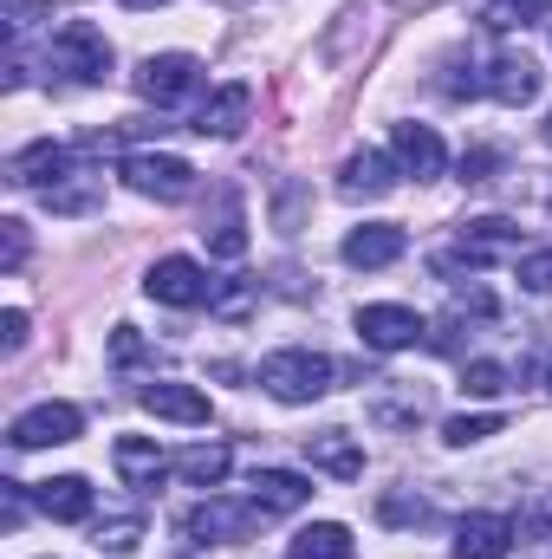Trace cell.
<instances>
[{"instance_id":"1","label":"cell","mask_w":552,"mask_h":559,"mask_svg":"<svg viewBox=\"0 0 552 559\" xmlns=\"http://www.w3.org/2000/svg\"><path fill=\"white\" fill-rule=\"evenodd\" d=\"M261 391L279 397V404H319L325 391H332V378H338V365L325 358V352H312V345H286V352H267L261 358Z\"/></svg>"},{"instance_id":"2","label":"cell","mask_w":552,"mask_h":559,"mask_svg":"<svg viewBox=\"0 0 552 559\" xmlns=\"http://www.w3.org/2000/svg\"><path fill=\"white\" fill-rule=\"evenodd\" d=\"M46 66L65 72V79H79V85H98V79L111 72V39H105L92 20H65V26L52 33V46H46Z\"/></svg>"},{"instance_id":"3","label":"cell","mask_w":552,"mask_h":559,"mask_svg":"<svg viewBox=\"0 0 552 559\" xmlns=\"http://www.w3.org/2000/svg\"><path fill=\"white\" fill-rule=\"evenodd\" d=\"M124 182L137 195H156V202H189L195 195V169L169 150H131L124 156Z\"/></svg>"},{"instance_id":"4","label":"cell","mask_w":552,"mask_h":559,"mask_svg":"<svg viewBox=\"0 0 552 559\" xmlns=\"http://www.w3.org/2000/svg\"><path fill=\"white\" fill-rule=\"evenodd\" d=\"M143 293H149L156 306L189 312V306H208V299H215V280L202 274V261H189V254H163V261L143 274Z\"/></svg>"},{"instance_id":"5","label":"cell","mask_w":552,"mask_h":559,"mask_svg":"<svg viewBox=\"0 0 552 559\" xmlns=\"http://www.w3.org/2000/svg\"><path fill=\"white\" fill-rule=\"evenodd\" d=\"M131 85H137V98H149V105H182V98L202 92V59H189V52H149Z\"/></svg>"},{"instance_id":"6","label":"cell","mask_w":552,"mask_h":559,"mask_svg":"<svg viewBox=\"0 0 552 559\" xmlns=\"http://www.w3.org/2000/svg\"><path fill=\"white\" fill-rule=\"evenodd\" d=\"M267 514L254 508V501H221V495H208L202 508H189L182 514V534L195 540V547H221V540H241V534H254Z\"/></svg>"},{"instance_id":"7","label":"cell","mask_w":552,"mask_h":559,"mask_svg":"<svg viewBox=\"0 0 552 559\" xmlns=\"http://www.w3.org/2000/svg\"><path fill=\"white\" fill-rule=\"evenodd\" d=\"M79 429H85L79 404H33L7 423V442L13 449H59V442H79Z\"/></svg>"},{"instance_id":"8","label":"cell","mask_w":552,"mask_h":559,"mask_svg":"<svg viewBox=\"0 0 552 559\" xmlns=\"http://www.w3.org/2000/svg\"><path fill=\"white\" fill-rule=\"evenodd\" d=\"M540 66L527 52H494L481 59V98H501V105H533L540 98Z\"/></svg>"},{"instance_id":"9","label":"cell","mask_w":552,"mask_h":559,"mask_svg":"<svg viewBox=\"0 0 552 559\" xmlns=\"http://www.w3.org/2000/svg\"><path fill=\"white\" fill-rule=\"evenodd\" d=\"M351 325H358V338H364L371 352H404V345H416V338L429 332L416 306H391V299H384V306H358Z\"/></svg>"},{"instance_id":"10","label":"cell","mask_w":552,"mask_h":559,"mask_svg":"<svg viewBox=\"0 0 552 559\" xmlns=\"http://www.w3.org/2000/svg\"><path fill=\"white\" fill-rule=\"evenodd\" d=\"M72 176V150L65 143H52V138H39V143H26V150H13L7 156V182L13 189H52V182H65Z\"/></svg>"},{"instance_id":"11","label":"cell","mask_w":552,"mask_h":559,"mask_svg":"<svg viewBox=\"0 0 552 559\" xmlns=\"http://www.w3.org/2000/svg\"><path fill=\"white\" fill-rule=\"evenodd\" d=\"M397 156H384V150H351L345 156V169H338V195L345 202H377V195H391L397 189Z\"/></svg>"},{"instance_id":"12","label":"cell","mask_w":552,"mask_h":559,"mask_svg":"<svg viewBox=\"0 0 552 559\" xmlns=\"http://www.w3.org/2000/svg\"><path fill=\"white\" fill-rule=\"evenodd\" d=\"M137 404L149 411V417H163V423H189V429L215 417V404H208V397H202L195 384H176V378H156V384H143Z\"/></svg>"},{"instance_id":"13","label":"cell","mask_w":552,"mask_h":559,"mask_svg":"<svg viewBox=\"0 0 552 559\" xmlns=\"http://www.w3.org/2000/svg\"><path fill=\"white\" fill-rule=\"evenodd\" d=\"M111 462H118L124 488H137V495H156V481L176 468V455H163L149 436H118V442H111Z\"/></svg>"},{"instance_id":"14","label":"cell","mask_w":552,"mask_h":559,"mask_svg":"<svg viewBox=\"0 0 552 559\" xmlns=\"http://www.w3.org/2000/svg\"><path fill=\"white\" fill-rule=\"evenodd\" d=\"M404 248H410V235L397 228V222H364V228H351L345 235V267H391V261H404Z\"/></svg>"},{"instance_id":"15","label":"cell","mask_w":552,"mask_h":559,"mask_svg":"<svg viewBox=\"0 0 552 559\" xmlns=\"http://www.w3.org/2000/svg\"><path fill=\"white\" fill-rule=\"evenodd\" d=\"M514 534L520 527L507 514H461L455 521V559H507Z\"/></svg>"},{"instance_id":"16","label":"cell","mask_w":552,"mask_h":559,"mask_svg":"<svg viewBox=\"0 0 552 559\" xmlns=\"http://www.w3.org/2000/svg\"><path fill=\"white\" fill-rule=\"evenodd\" d=\"M391 156H397V169L416 176V182H435L442 163H448V150H442V138H435L429 124H397V131H391Z\"/></svg>"},{"instance_id":"17","label":"cell","mask_w":552,"mask_h":559,"mask_svg":"<svg viewBox=\"0 0 552 559\" xmlns=\"http://www.w3.org/2000/svg\"><path fill=\"white\" fill-rule=\"evenodd\" d=\"M202 241H208V254H215V261H241V254H248L241 189H235V182H221V189H215V222H202Z\"/></svg>"},{"instance_id":"18","label":"cell","mask_w":552,"mask_h":559,"mask_svg":"<svg viewBox=\"0 0 552 559\" xmlns=\"http://www.w3.org/2000/svg\"><path fill=\"white\" fill-rule=\"evenodd\" d=\"M33 508H39L46 521H92L98 495H92V481H85V475H52V481H39V488H33Z\"/></svg>"},{"instance_id":"19","label":"cell","mask_w":552,"mask_h":559,"mask_svg":"<svg viewBox=\"0 0 552 559\" xmlns=\"http://www.w3.org/2000/svg\"><path fill=\"white\" fill-rule=\"evenodd\" d=\"M248 488H254L248 501H254L261 514H292V508L312 501V475H299V468H261Z\"/></svg>"},{"instance_id":"20","label":"cell","mask_w":552,"mask_h":559,"mask_svg":"<svg viewBox=\"0 0 552 559\" xmlns=\"http://www.w3.org/2000/svg\"><path fill=\"white\" fill-rule=\"evenodd\" d=\"M248 111H254V85L235 79V85H221V92L195 111V131H202V138H235V131L248 124Z\"/></svg>"},{"instance_id":"21","label":"cell","mask_w":552,"mask_h":559,"mask_svg":"<svg viewBox=\"0 0 552 559\" xmlns=\"http://www.w3.org/2000/svg\"><path fill=\"white\" fill-rule=\"evenodd\" d=\"M305 455H312V468H325V475H338V481H358V475H364V449H358L345 429L305 436Z\"/></svg>"},{"instance_id":"22","label":"cell","mask_w":552,"mask_h":559,"mask_svg":"<svg viewBox=\"0 0 552 559\" xmlns=\"http://www.w3.org/2000/svg\"><path fill=\"white\" fill-rule=\"evenodd\" d=\"M228 468H235V449H228V442H195V449L176 455V475H182L189 488H221Z\"/></svg>"},{"instance_id":"23","label":"cell","mask_w":552,"mask_h":559,"mask_svg":"<svg viewBox=\"0 0 552 559\" xmlns=\"http://www.w3.org/2000/svg\"><path fill=\"white\" fill-rule=\"evenodd\" d=\"M358 547H351V527H338V521H312V527H299L292 534V547H286V559H351Z\"/></svg>"},{"instance_id":"24","label":"cell","mask_w":552,"mask_h":559,"mask_svg":"<svg viewBox=\"0 0 552 559\" xmlns=\"http://www.w3.org/2000/svg\"><path fill=\"white\" fill-rule=\"evenodd\" d=\"M507 417L501 411H481V417H448L442 423V442H455V449H468V442H488V436H501Z\"/></svg>"},{"instance_id":"25","label":"cell","mask_w":552,"mask_h":559,"mask_svg":"<svg viewBox=\"0 0 552 559\" xmlns=\"http://www.w3.org/2000/svg\"><path fill=\"white\" fill-rule=\"evenodd\" d=\"M533 20H552V0H488V26H494V33L533 26Z\"/></svg>"},{"instance_id":"26","label":"cell","mask_w":552,"mask_h":559,"mask_svg":"<svg viewBox=\"0 0 552 559\" xmlns=\"http://www.w3.org/2000/svg\"><path fill=\"white\" fill-rule=\"evenodd\" d=\"M137 540H143V514L98 521V527H92V547H98V554H137Z\"/></svg>"},{"instance_id":"27","label":"cell","mask_w":552,"mask_h":559,"mask_svg":"<svg viewBox=\"0 0 552 559\" xmlns=\"http://www.w3.org/2000/svg\"><path fill=\"white\" fill-rule=\"evenodd\" d=\"M507 384H514V371H507V365H494V358L461 365V391H468V397H501Z\"/></svg>"},{"instance_id":"28","label":"cell","mask_w":552,"mask_h":559,"mask_svg":"<svg viewBox=\"0 0 552 559\" xmlns=\"http://www.w3.org/2000/svg\"><path fill=\"white\" fill-rule=\"evenodd\" d=\"M92 202H98V182H52L46 189V209L52 215H85Z\"/></svg>"},{"instance_id":"29","label":"cell","mask_w":552,"mask_h":559,"mask_svg":"<svg viewBox=\"0 0 552 559\" xmlns=\"http://www.w3.org/2000/svg\"><path fill=\"white\" fill-rule=\"evenodd\" d=\"M377 514L391 521V527H429L435 514H429V501H416V495H384L377 501Z\"/></svg>"},{"instance_id":"30","label":"cell","mask_w":552,"mask_h":559,"mask_svg":"<svg viewBox=\"0 0 552 559\" xmlns=\"http://www.w3.org/2000/svg\"><path fill=\"white\" fill-rule=\"evenodd\" d=\"M520 286H527V293H552V248L520 254Z\"/></svg>"},{"instance_id":"31","label":"cell","mask_w":552,"mask_h":559,"mask_svg":"<svg viewBox=\"0 0 552 559\" xmlns=\"http://www.w3.org/2000/svg\"><path fill=\"white\" fill-rule=\"evenodd\" d=\"M501 156L488 150V143H475V150H461V182H488V169H494Z\"/></svg>"},{"instance_id":"32","label":"cell","mask_w":552,"mask_h":559,"mask_svg":"<svg viewBox=\"0 0 552 559\" xmlns=\"http://www.w3.org/2000/svg\"><path fill=\"white\" fill-rule=\"evenodd\" d=\"M111 358H118V365H137V358H143L137 325H118V332H111Z\"/></svg>"},{"instance_id":"33","label":"cell","mask_w":552,"mask_h":559,"mask_svg":"<svg viewBox=\"0 0 552 559\" xmlns=\"http://www.w3.org/2000/svg\"><path fill=\"white\" fill-rule=\"evenodd\" d=\"M0 228H7V261H0V267L20 274V261H26V222H0Z\"/></svg>"},{"instance_id":"34","label":"cell","mask_w":552,"mask_h":559,"mask_svg":"<svg viewBox=\"0 0 552 559\" xmlns=\"http://www.w3.org/2000/svg\"><path fill=\"white\" fill-rule=\"evenodd\" d=\"M0 345H7V352H20V345H26V312H20V306H7V312H0Z\"/></svg>"},{"instance_id":"35","label":"cell","mask_w":552,"mask_h":559,"mask_svg":"<svg viewBox=\"0 0 552 559\" xmlns=\"http://www.w3.org/2000/svg\"><path fill=\"white\" fill-rule=\"evenodd\" d=\"M124 7H131V13H149V7H163V0H124Z\"/></svg>"},{"instance_id":"36","label":"cell","mask_w":552,"mask_h":559,"mask_svg":"<svg viewBox=\"0 0 552 559\" xmlns=\"http://www.w3.org/2000/svg\"><path fill=\"white\" fill-rule=\"evenodd\" d=\"M547 384H552V358H547Z\"/></svg>"},{"instance_id":"37","label":"cell","mask_w":552,"mask_h":559,"mask_svg":"<svg viewBox=\"0 0 552 559\" xmlns=\"http://www.w3.org/2000/svg\"><path fill=\"white\" fill-rule=\"evenodd\" d=\"M547 143H552V118H547Z\"/></svg>"}]
</instances>
